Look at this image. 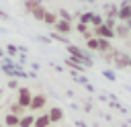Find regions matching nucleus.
Segmentation results:
<instances>
[{
	"label": "nucleus",
	"mask_w": 131,
	"mask_h": 127,
	"mask_svg": "<svg viewBox=\"0 0 131 127\" xmlns=\"http://www.w3.org/2000/svg\"><path fill=\"white\" fill-rule=\"evenodd\" d=\"M66 64H68V66H70V68H74V70H80V72H82V70H84V66H82V64H80V61H76V59H74V57H68V59H66Z\"/></svg>",
	"instance_id": "obj_18"
},
{
	"label": "nucleus",
	"mask_w": 131,
	"mask_h": 127,
	"mask_svg": "<svg viewBox=\"0 0 131 127\" xmlns=\"http://www.w3.org/2000/svg\"><path fill=\"white\" fill-rule=\"evenodd\" d=\"M106 10H108V18H117V14H119V8L117 6H108Z\"/></svg>",
	"instance_id": "obj_23"
},
{
	"label": "nucleus",
	"mask_w": 131,
	"mask_h": 127,
	"mask_svg": "<svg viewBox=\"0 0 131 127\" xmlns=\"http://www.w3.org/2000/svg\"><path fill=\"white\" fill-rule=\"evenodd\" d=\"M104 20H102V16L100 14H92V20H90V25H92V29H96V27H100Z\"/></svg>",
	"instance_id": "obj_20"
},
{
	"label": "nucleus",
	"mask_w": 131,
	"mask_h": 127,
	"mask_svg": "<svg viewBox=\"0 0 131 127\" xmlns=\"http://www.w3.org/2000/svg\"><path fill=\"white\" fill-rule=\"evenodd\" d=\"M51 37H53L55 41H61V43H68V37H66V35H59V33H55V31L51 33Z\"/></svg>",
	"instance_id": "obj_24"
},
{
	"label": "nucleus",
	"mask_w": 131,
	"mask_h": 127,
	"mask_svg": "<svg viewBox=\"0 0 131 127\" xmlns=\"http://www.w3.org/2000/svg\"><path fill=\"white\" fill-rule=\"evenodd\" d=\"M68 53H70V57H74L76 61H80V64H84V66H92V59H90L88 53L82 51L80 47H76V45H68Z\"/></svg>",
	"instance_id": "obj_1"
},
{
	"label": "nucleus",
	"mask_w": 131,
	"mask_h": 127,
	"mask_svg": "<svg viewBox=\"0 0 131 127\" xmlns=\"http://www.w3.org/2000/svg\"><path fill=\"white\" fill-rule=\"evenodd\" d=\"M92 20V12H80V23L82 25H90Z\"/></svg>",
	"instance_id": "obj_19"
},
{
	"label": "nucleus",
	"mask_w": 131,
	"mask_h": 127,
	"mask_svg": "<svg viewBox=\"0 0 131 127\" xmlns=\"http://www.w3.org/2000/svg\"><path fill=\"white\" fill-rule=\"evenodd\" d=\"M113 31H115V37H119V39H127V37L131 35V31H129V29H127L123 23H121V25H117Z\"/></svg>",
	"instance_id": "obj_9"
},
{
	"label": "nucleus",
	"mask_w": 131,
	"mask_h": 127,
	"mask_svg": "<svg viewBox=\"0 0 131 127\" xmlns=\"http://www.w3.org/2000/svg\"><path fill=\"white\" fill-rule=\"evenodd\" d=\"M49 125H51V121H49V115L47 113H41L39 117H35L33 127H49Z\"/></svg>",
	"instance_id": "obj_8"
},
{
	"label": "nucleus",
	"mask_w": 131,
	"mask_h": 127,
	"mask_svg": "<svg viewBox=\"0 0 131 127\" xmlns=\"http://www.w3.org/2000/svg\"><path fill=\"white\" fill-rule=\"evenodd\" d=\"M53 29H55V33L68 37V35L72 33V23H66V20H59V18H57V23L53 25Z\"/></svg>",
	"instance_id": "obj_5"
},
{
	"label": "nucleus",
	"mask_w": 131,
	"mask_h": 127,
	"mask_svg": "<svg viewBox=\"0 0 131 127\" xmlns=\"http://www.w3.org/2000/svg\"><path fill=\"white\" fill-rule=\"evenodd\" d=\"M43 23H47V25H55L57 23V12H45V16H43Z\"/></svg>",
	"instance_id": "obj_13"
},
{
	"label": "nucleus",
	"mask_w": 131,
	"mask_h": 127,
	"mask_svg": "<svg viewBox=\"0 0 131 127\" xmlns=\"http://www.w3.org/2000/svg\"><path fill=\"white\" fill-rule=\"evenodd\" d=\"M8 113H12V115H16V117H23V115H27V113H25V109H23V107H18L16 102H14V104H10Z\"/></svg>",
	"instance_id": "obj_15"
},
{
	"label": "nucleus",
	"mask_w": 131,
	"mask_h": 127,
	"mask_svg": "<svg viewBox=\"0 0 131 127\" xmlns=\"http://www.w3.org/2000/svg\"><path fill=\"white\" fill-rule=\"evenodd\" d=\"M45 102H47V96H43V94H33V100H31V111H41L43 107H45Z\"/></svg>",
	"instance_id": "obj_6"
},
{
	"label": "nucleus",
	"mask_w": 131,
	"mask_h": 127,
	"mask_svg": "<svg viewBox=\"0 0 131 127\" xmlns=\"http://www.w3.org/2000/svg\"><path fill=\"white\" fill-rule=\"evenodd\" d=\"M92 33H94V37H96V39H106V41H111V39L115 37V31H113V29H108L104 23H102L100 27L92 29Z\"/></svg>",
	"instance_id": "obj_3"
},
{
	"label": "nucleus",
	"mask_w": 131,
	"mask_h": 127,
	"mask_svg": "<svg viewBox=\"0 0 131 127\" xmlns=\"http://www.w3.org/2000/svg\"><path fill=\"white\" fill-rule=\"evenodd\" d=\"M39 6H41V0H25V8L31 10V12H33L35 8H39Z\"/></svg>",
	"instance_id": "obj_16"
},
{
	"label": "nucleus",
	"mask_w": 131,
	"mask_h": 127,
	"mask_svg": "<svg viewBox=\"0 0 131 127\" xmlns=\"http://www.w3.org/2000/svg\"><path fill=\"white\" fill-rule=\"evenodd\" d=\"M0 127H2V125H0Z\"/></svg>",
	"instance_id": "obj_31"
},
{
	"label": "nucleus",
	"mask_w": 131,
	"mask_h": 127,
	"mask_svg": "<svg viewBox=\"0 0 131 127\" xmlns=\"http://www.w3.org/2000/svg\"><path fill=\"white\" fill-rule=\"evenodd\" d=\"M123 25H125V27H127V29H129V31H131V18H129V20H127V23H123Z\"/></svg>",
	"instance_id": "obj_28"
},
{
	"label": "nucleus",
	"mask_w": 131,
	"mask_h": 127,
	"mask_svg": "<svg viewBox=\"0 0 131 127\" xmlns=\"http://www.w3.org/2000/svg\"><path fill=\"white\" fill-rule=\"evenodd\" d=\"M8 88H14V90H18L20 86H18V82H16V80H8Z\"/></svg>",
	"instance_id": "obj_26"
},
{
	"label": "nucleus",
	"mask_w": 131,
	"mask_h": 127,
	"mask_svg": "<svg viewBox=\"0 0 131 127\" xmlns=\"http://www.w3.org/2000/svg\"><path fill=\"white\" fill-rule=\"evenodd\" d=\"M76 29H78V33H82V35L90 31V29H88V25H82V23H78V25H76Z\"/></svg>",
	"instance_id": "obj_25"
},
{
	"label": "nucleus",
	"mask_w": 131,
	"mask_h": 127,
	"mask_svg": "<svg viewBox=\"0 0 131 127\" xmlns=\"http://www.w3.org/2000/svg\"><path fill=\"white\" fill-rule=\"evenodd\" d=\"M113 59H115V64H117V68H129V55H125V53H121V51H117V49H113Z\"/></svg>",
	"instance_id": "obj_4"
},
{
	"label": "nucleus",
	"mask_w": 131,
	"mask_h": 127,
	"mask_svg": "<svg viewBox=\"0 0 131 127\" xmlns=\"http://www.w3.org/2000/svg\"><path fill=\"white\" fill-rule=\"evenodd\" d=\"M35 123V115H23L18 119V127H33Z\"/></svg>",
	"instance_id": "obj_12"
},
{
	"label": "nucleus",
	"mask_w": 131,
	"mask_h": 127,
	"mask_svg": "<svg viewBox=\"0 0 131 127\" xmlns=\"http://www.w3.org/2000/svg\"><path fill=\"white\" fill-rule=\"evenodd\" d=\"M47 115H49V121H51V123H57V121H61V119H63V111H61L59 107H53Z\"/></svg>",
	"instance_id": "obj_10"
},
{
	"label": "nucleus",
	"mask_w": 131,
	"mask_h": 127,
	"mask_svg": "<svg viewBox=\"0 0 131 127\" xmlns=\"http://www.w3.org/2000/svg\"><path fill=\"white\" fill-rule=\"evenodd\" d=\"M8 53L14 55V53H16V45H8Z\"/></svg>",
	"instance_id": "obj_27"
},
{
	"label": "nucleus",
	"mask_w": 131,
	"mask_h": 127,
	"mask_svg": "<svg viewBox=\"0 0 131 127\" xmlns=\"http://www.w3.org/2000/svg\"><path fill=\"white\" fill-rule=\"evenodd\" d=\"M16 104L18 107H23V109H29L31 107V100H33V92L27 88V86H20L18 90H16Z\"/></svg>",
	"instance_id": "obj_2"
},
{
	"label": "nucleus",
	"mask_w": 131,
	"mask_h": 127,
	"mask_svg": "<svg viewBox=\"0 0 131 127\" xmlns=\"http://www.w3.org/2000/svg\"><path fill=\"white\" fill-rule=\"evenodd\" d=\"M129 68H131V59H129Z\"/></svg>",
	"instance_id": "obj_29"
},
{
	"label": "nucleus",
	"mask_w": 131,
	"mask_h": 127,
	"mask_svg": "<svg viewBox=\"0 0 131 127\" xmlns=\"http://www.w3.org/2000/svg\"><path fill=\"white\" fill-rule=\"evenodd\" d=\"M0 98H2V90H0Z\"/></svg>",
	"instance_id": "obj_30"
},
{
	"label": "nucleus",
	"mask_w": 131,
	"mask_h": 127,
	"mask_svg": "<svg viewBox=\"0 0 131 127\" xmlns=\"http://www.w3.org/2000/svg\"><path fill=\"white\" fill-rule=\"evenodd\" d=\"M18 119H20V117H16V115H12V113H6L4 125H6V127H18Z\"/></svg>",
	"instance_id": "obj_11"
},
{
	"label": "nucleus",
	"mask_w": 131,
	"mask_h": 127,
	"mask_svg": "<svg viewBox=\"0 0 131 127\" xmlns=\"http://www.w3.org/2000/svg\"><path fill=\"white\" fill-rule=\"evenodd\" d=\"M45 12H47V10H45V8H43V4H41V6H39V8H35V10L31 12V14H33V16L37 18V20H43V16H45Z\"/></svg>",
	"instance_id": "obj_17"
},
{
	"label": "nucleus",
	"mask_w": 131,
	"mask_h": 127,
	"mask_svg": "<svg viewBox=\"0 0 131 127\" xmlns=\"http://www.w3.org/2000/svg\"><path fill=\"white\" fill-rule=\"evenodd\" d=\"M117 18L121 20V23H127L129 18H131V4H121V8H119V14H117Z\"/></svg>",
	"instance_id": "obj_7"
},
{
	"label": "nucleus",
	"mask_w": 131,
	"mask_h": 127,
	"mask_svg": "<svg viewBox=\"0 0 131 127\" xmlns=\"http://www.w3.org/2000/svg\"><path fill=\"white\" fill-rule=\"evenodd\" d=\"M86 47H88V49H92V51H98V39H96V37L88 39V41H86Z\"/></svg>",
	"instance_id": "obj_21"
},
{
	"label": "nucleus",
	"mask_w": 131,
	"mask_h": 127,
	"mask_svg": "<svg viewBox=\"0 0 131 127\" xmlns=\"http://www.w3.org/2000/svg\"><path fill=\"white\" fill-rule=\"evenodd\" d=\"M59 20H66V23H72V14L68 10H59Z\"/></svg>",
	"instance_id": "obj_22"
},
{
	"label": "nucleus",
	"mask_w": 131,
	"mask_h": 127,
	"mask_svg": "<svg viewBox=\"0 0 131 127\" xmlns=\"http://www.w3.org/2000/svg\"><path fill=\"white\" fill-rule=\"evenodd\" d=\"M98 51H113V45H111V41H106V39H98Z\"/></svg>",
	"instance_id": "obj_14"
}]
</instances>
